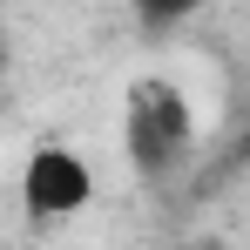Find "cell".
Segmentation results:
<instances>
[{"instance_id":"cell-1","label":"cell","mask_w":250,"mask_h":250,"mask_svg":"<svg viewBox=\"0 0 250 250\" xmlns=\"http://www.w3.org/2000/svg\"><path fill=\"white\" fill-rule=\"evenodd\" d=\"M189 135H196V115L183 102L176 82H135L128 88V163L142 176H163L189 156Z\"/></svg>"},{"instance_id":"cell-2","label":"cell","mask_w":250,"mask_h":250,"mask_svg":"<svg viewBox=\"0 0 250 250\" xmlns=\"http://www.w3.org/2000/svg\"><path fill=\"white\" fill-rule=\"evenodd\" d=\"M95 203V169L88 156H75L68 142H41L21 163V209L34 223H68Z\"/></svg>"}]
</instances>
